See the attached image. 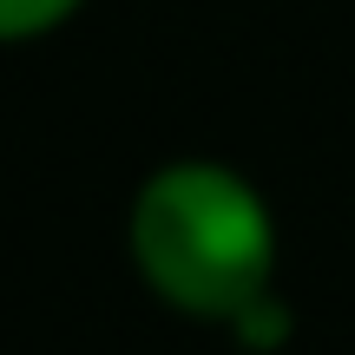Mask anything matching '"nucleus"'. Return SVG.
<instances>
[{
    "instance_id": "obj_2",
    "label": "nucleus",
    "mask_w": 355,
    "mask_h": 355,
    "mask_svg": "<svg viewBox=\"0 0 355 355\" xmlns=\"http://www.w3.org/2000/svg\"><path fill=\"white\" fill-rule=\"evenodd\" d=\"M79 7H86V0H0V46L53 33V26H66Z\"/></svg>"
},
{
    "instance_id": "obj_3",
    "label": "nucleus",
    "mask_w": 355,
    "mask_h": 355,
    "mask_svg": "<svg viewBox=\"0 0 355 355\" xmlns=\"http://www.w3.org/2000/svg\"><path fill=\"white\" fill-rule=\"evenodd\" d=\"M230 329H237L243 349H277V343H290V309H283L277 296H257V303L243 309Z\"/></svg>"
},
{
    "instance_id": "obj_1",
    "label": "nucleus",
    "mask_w": 355,
    "mask_h": 355,
    "mask_svg": "<svg viewBox=\"0 0 355 355\" xmlns=\"http://www.w3.org/2000/svg\"><path fill=\"white\" fill-rule=\"evenodd\" d=\"M125 243L158 303L198 322H237L277 277V217L217 158L158 165L132 198Z\"/></svg>"
}]
</instances>
